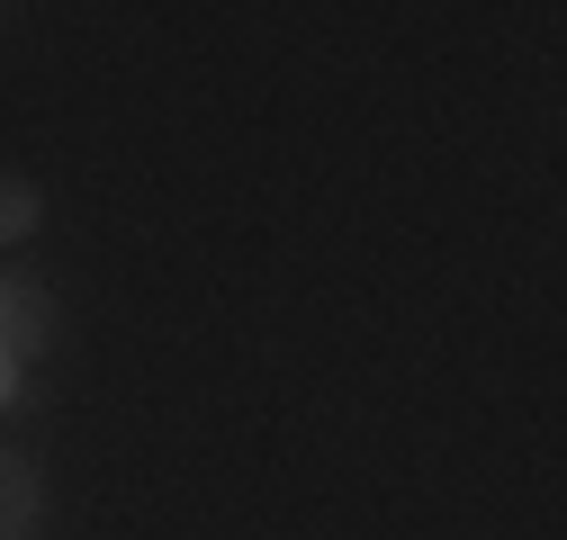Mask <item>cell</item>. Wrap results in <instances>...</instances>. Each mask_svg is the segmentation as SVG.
Segmentation results:
<instances>
[{
  "label": "cell",
  "mask_w": 567,
  "mask_h": 540,
  "mask_svg": "<svg viewBox=\"0 0 567 540\" xmlns=\"http://www.w3.org/2000/svg\"><path fill=\"white\" fill-rule=\"evenodd\" d=\"M45 343H54V307H45V289H37V280H0V361L28 370Z\"/></svg>",
  "instance_id": "6da1fadb"
},
{
  "label": "cell",
  "mask_w": 567,
  "mask_h": 540,
  "mask_svg": "<svg viewBox=\"0 0 567 540\" xmlns=\"http://www.w3.org/2000/svg\"><path fill=\"white\" fill-rule=\"evenodd\" d=\"M45 513V478H37V459L28 450H0V540H28Z\"/></svg>",
  "instance_id": "7a4b0ae2"
},
{
  "label": "cell",
  "mask_w": 567,
  "mask_h": 540,
  "mask_svg": "<svg viewBox=\"0 0 567 540\" xmlns=\"http://www.w3.org/2000/svg\"><path fill=\"white\" fill-rule=\"evenodd\" d=\"M37 217H45V189L19 180V172H0V243H28Z\"/></svg>",
  "instance_id": "3957f363"
},
{
  "label": "cell",
  "mask_w": 567,
  "mask_h": 540,
  "mask_svg": "<svg viewBox=\"0 0 567 540\" xmlns=\"http://www.w3.org/2000/svg\"><path fill=\"white\" fill-rule=\"evenodd\" d=\"M0 405H19V370L10 361H0Z\"/></svg>",
  "instance_id": "277c9868"
}]
</instances>
